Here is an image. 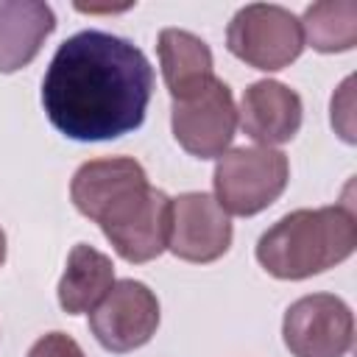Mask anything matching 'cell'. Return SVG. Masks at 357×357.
Masks as SVG:
<instances>
[{
  "mask_svg": "<svg viewBox=\"0 0 357 357\" xmlns=\"http://www.w3.org/2000/svg\"><path fill=\"white\" fill-rule=\"evenodd\" d=\"M6 262V234H3V229H0V265Z\"/></svg>",
  "mask_w": 357,
  "mask_h": 357,
  "instance_id": "cell-16",
  "label": "cell"
},
{
  "mask_svg": "<svg viewBox=\"0 0 357 357\" xmlns=\"http://www.w3.org/2000/svg\"><path fill=\"white\" fill-rule=\"evenodd\" d=\"M301 112L298 92L279 81H257L240 98L237 123L254 142L271 148L290 142L298 134Z\"/></svg>",
  "mask_w": 357,
  "mask_h": 357,
  "instance_id": "cell-10",
  "label": "cell"
},
{
  "mask_svg": "<svg viewBox=\"0 0 357 357\" xmlns=\"http://www.w3.org/2000/svg\"><path fill=\"white\" fill-rule=\"evenodd\" d=\"M159 64L167 84L170 98H184L215 78L212 73V50L204 39L190 31L165 28L159 33Z\"/></svg>",
  "mask_w": 357,
  "mask_h": 357,
  "instance_id": "cell-12",
  "label": "cell"
},
{
  "mask_svg": "<svg viewBox=\"0 0 357 357\" xmlns=\"http://www.w3.org/2000/svg\"><path fill=\"white\" fill-rule=\"evenodd\" d=\"M153 67L123 36L81 31L59 45L42 81L47 120L70 139H117L142 126Z\"/></svg>",
  "mask_w": 357,
  "mask_h": 357,
  "instance_id": "cell-1",
  "label": "cell"
},
{
  "mask_svg": "<svg viewBox=\"0 0 357 357\" xmlns=\"http://www.w3.org/2000/svg\"><path fill=\"white\" fill-rule=\"evenodd\" d=\"M114 284V265L98 248L78 243L70 257L67 268L59 282V304L70 315H81L95 310V304L112 290Z\"/></svg>",
  "mask_w": 357,
  "mask_h": 357,
  "instance_id": "cell-13",
  "label": "cell"
},
{
  "mask_svg": "<svg viewBox=\"0 0 357 357\" xmlns=\"http://www.w3.org/2000/svg\"><path fill=\"white\" fill-rule=\"evenodd\" d=\"M226 47L257 70H282L304 47L301 20L282 6L251 3L240 8L226 31Z\"/></svg>",
  "mask_w": 357,
  "mask_h": 357,
  "instance_id": "cell-5",
  "label": "cell"
},
{
  "mask_svg": "<svg viewBox=\"0 0 357 357\" xmlns=\"http://www.w3.org/2000/svg\"><path fill=\"white\" fill-rule=\"evenodd\" d=\"M282 335L293 357H346L354 343V318L337 296L312 293L287 307Z\"/></svg>",
  "mask_w": 357,
  "mask_h": 357,
  "instance_id": "cell-7",
  "label": "cell"
},
{
  "mask_svg": "<svg viewBox=\"0 0 357 357\" xmlns=\"http://www.w3.org/2000/svg\"><path fill=\"white\" fill-rule=\"evenodd\" d=\"M290 165L276 148H234L218 156L215 201L226 215H257L268 209L287 187Z\"/></svg>",
  "mask_w": 357,
  "mask_h": 357,
  "instance_id": "cell-4",
  "label": "cell"
},
{
  "mask_svg": "<svg viewBox=\"0 0 357 357\" xmlns=\"http://www.w3.org/2000/svg\"><path fill=\"white\" fill-rule=\"evenodd\" d=\"M304 39L321 53H340L357 45V3L324 0L312 3L301 20Z\"/></svg>",
  "mask_w": 357,
  "mask_h": 357,
  "instance_id": "cell-14",
  "label": "cell"
},
{
  "mask_svg": "<svg viewBox=\"0 0 357 357\" xmlns=\"http://www.w3.org/2000/svg\"><path fill=\"white\" fill-rule=\"evenodd\" d=\"M73 204L95 220L126 262H148L167 248L170 198L148 184L131 156L84 162L70 184Z\"/></svg>",
  "mask_w": 357,
  "mask_h": 357,
  "instance_id": "cell-2",
  "label": "cell"
},
{
  "mask_svg": "<svg viewBox=\"0 0 357 357\" xmlns=\"http://www.w3.org/2000/svg\"><path fill=\"white\" fill-rule=\"evenodd\" d=\"M159 326V301L148 284L120 279L89 310V329L98 343L114 354L145 346Z\"/></svg>",
  "mask_w": 357,
  "mask_h": 357,
  "instance_id": "cell-8",
  "label": "cell"
},
{
  "mask_svg": "<svg viewBox=\"0 0 357 357\" xmlns=\"http://www.w3.org/2000/svg\"><path fill=\"white\" fill-rule=\"evenodd\" d=\"M231 245V220L206 192H184L170 201L167 248L187 262H212Z\"/></svg>",
  "mask_w": 357,
  "mask_h": 357,
  "instance_id": "cell-9",
  "label": "cell"
},
{
  "mask_svg": "<svg viewBox=\"0 0 357 357\" xmlns=\"http://www.w3.org/2000/svg\"><path fill=\"white\" fill-rule=\"evenodd\" d=\"M56 17L47 3L8 0L0 3V73L22 70L36 59L53 33Z\"/></svg>",
  "mask_w": 357,
  "mask_h": 357,
  "instance_id": "cell-11",
  "label": "cell"
},
{
  "mask_svg": "<svg viewBox=\"0 0 357 357\" xmlns=\"http://www.w3.org/2000/svg\"><path fill=\"white\" fill-rule=\"evenodd\" d=\"M357 248V218L349 204L296 209L257 243L259 265L276 279H307L349 259Z\"/></svg>",
  "mask_w": 357,
  "mask_h": 357,
  "instance_id": "cell-3",
  "label": "cell"
},
{
  "mask_svg": "<svg viewBox=\"0 0 357 357\" xmlns=\"http://www.w3.org/2000/svg\"><path fill=\"white\" fill-rule=\"evenodd\" d=\"M28 357H86V354H84V349L70 335H64V332H47V335H42L31 346Z\"/></svg>",
  "mask_w": 357,
  "mask_h": 357,
  "instance_id": "cell-15",
  "label": "cell"
},
{
  "mask_svg": "<svg viewBox=\"0 0 357 357\" xmlns=\"http://www.w3.org/2000/svg\"><path fill=\"white\" fill-rule=\"evenodd\" d=\"M170 123H173V137L187 153L198 159L223 156L237 128V109L231 89L220 78L206 81L195 92L173 100Z\"/></svg>",
  "mask_w": 357,
  "mask_h": 357,
  "instance_id": "cell-6",
  "label": "cell"
}]
</instances>
